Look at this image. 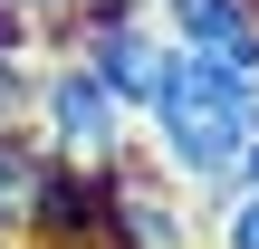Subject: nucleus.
<instances>
[{
	"label": "nucleus",
	"mask_w": 259,
	"mask_h": 249,
	"mask_svg": "<svg viewBox=\"0 0 259 249\" xmlns=\"http://www.w3.org/2000/svg\"><path fill=\"white\" fill-rule=\"evenodd\" d=\"M144 134H154V163H163L192 202L221 211V202H231V163H240V144L259 134V77L173 48V77H163V96L144 106Z\"/></svg>",
	"instance_id": "f257e3e1"
},
{
	"label": "nucleus",
	"mask_w": 259,
	"mask_h": 249,
	"mask_svg": "<svg viewBox=\"0 0 259 249\" xmlns=\"http://www.w3.org/2000/svg\"><path fill=\"white\" fill-rule=\"evenodd\" d=\"M221 249H259V192H231L221 202V230H211Z\"/></svg>",
	"instance_id": "6e6552de"
},
{
	"label": "nucleus",
	"mask_w": 259,
	"mask_h": 249,
	"mask_svg": "<svg viewBox=\"0 0 259 249\" xmlns=\"http://www.w3.org/2000/svg\"><path fill=\"white\" fill-rule=\"evenodd\" d=\"M58 192H67V173L38 154V134H29V125H0V240H10V249L48 240Z\"/></svg>",
	"instance_id": "39448f33"
},
{
	"label": "nucleus",
	"mask_w": 259,
	"mask_h": 249,
	"mask_svg": "<svg viewBox=\"0 0 259 249\" xmlns=\"http://www.w3.org/2000/svg\"><path fill=\"white\" fill-rule=\"evenodd\" d=\"M0 58H10V48H0Z\"/></svg>",
	"instance_id": "9d476101"
},
{
	"label": "nucleus",
	"mask_w": 259,
	"mask_h": 249,
	"mask_svg": "<svg viewBox=\"0 0 259 249\" xmlns=\"http://www.w3.org/2000/svg\"><path fill=\"white\" fill-rule=\"evenodd\" d=\"M0 10H10L38 48H48V29H77V10H87V0H0Z\"/></svg>",
	"instance_id": "0eeeda50"
},
{
	"label": "nucleus",
	"mask_w": 259,
	"mask_h": 249,
	"mask_svg": "<svg viewBox=\"0 0 259 249\" xmlns=\"http://www.w3.org/2000/svg\"><path fill=\"white\" fill-rule=\"evenodd\" d=\"M67 48L96 67V86H106L135 125H144V106L163 96V77H173V38H163V19H77Z\"/></svg>",
	"instance_id": "20e7f679"
},
{
	"label": "nucleus",
	"mask_w": 259,
	"mask_h": 249,
	"mask_svg": "<svg viewBox=\"0 0 259 249\" xmlns=\"http://www.w3.org/2000/svg\"><path fill=\"white\" fill-rule=\"evenodd\" d=\"M29 134H38V154H48L58 173H77V182H106L115 163H135V115L96 86V67H87L77 48L38 58V86H29Z\"/></svg>",
	"instance_id": "f03ea898"
},
{
	"label": "nucleus",
	"mask_w": 259,
	"mask_h": 249,
	"mask_svg": "<svg viewBox=\"0 0 259 249\" xmlns=\"http://www.w3.org/2000/svg\"><path fill=\"white\" fill-rule=\"evenodd\" d=\"M96 240L115 249H192V192L154 163H115L96 182Z\"/></svg>",
	"instance_id": "7ed1b4c3"
},
{
	"label": "nucleus",
	"mask_w": 259,
	"mask_h": 249,
	"mask_svg": "<svg viewBox=\"0 0 259 249\" xmlns=\"http://www.w3.org/2000/svg\"><path fill=\"white\" fill-rule=\"evenodd\" d=\"M163 38L183 58H211V67H250L259 77V0H154Z\"/></svg>",
	"instance_id": "423d86ee"
},
{
	"label": "nucleus",
	"mask_w": 259,
	"mask_h": 249,
	"mask_svg": "<svg viewBox=\"0 0 259 249\" xmlns=\"http://www.w3.org/2000/svg\"><path fill=\"white\" fill-rule=\"evenodd\" d=\"M231 192H259V134L240 144V163H231Z\"/></svg>",
	"instance_id": "1a4fd4ad"
}]
</instances>
